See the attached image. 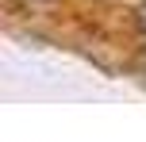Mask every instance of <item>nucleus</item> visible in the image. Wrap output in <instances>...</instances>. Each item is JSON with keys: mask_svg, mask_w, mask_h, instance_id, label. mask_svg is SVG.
<instances>
[{"mask_svg": "<svg viewBox=\"0 0 146 142\" xmlns=\"http://www.w3.org/2000/svg\"><path fill=\"white\" fill-rule=\"evenodd\" d=\"M139 23H142V31H146V8H142V12H139Z\"/></svg>", "mask_w": 146, "mask_h": 142, "instance_id": "f257e3e1", "label": "nucleus"}]
</instances>
